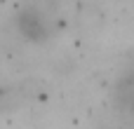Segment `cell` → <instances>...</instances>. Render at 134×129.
I'll use <instances>...</instances> for the list:
<instances>
[{
  "mask_svg": "<svg viewBox=\"0 0 134 129\" xmlns=\"http://www.w3.org/2000/svg\"><path fill=\"white\" fill-rule=\"evenodd\" d=\"M16 31H19L26 40H31V42H42V40H47V35H49L47 24H45L42 16H40L38 12H33V9L19 12V16H16Z\"/></svg>",
  "mask_w": 134,
  "mask_h": 129,
  "instance_id": "obj_1",
  "label": "cell"
}]
</instances>
